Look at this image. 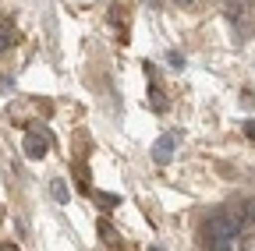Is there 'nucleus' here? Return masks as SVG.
Segmentation results:
<instances>
[{"label": "nucleus", "mask_w": 255, "mask_h": 251, "mask_svg": "<svg viewBox=\"0 0 255 251\" xmlns=\"http://www.w3.org/2000/svg\"><path fill=\"white\" fill-rule=\"evenodd\" d=\"M50 191H53L57 202H68V187H64V180H53V184H50Z\"/></svg>", "instance_id": "obj_5"}, {"label": "nucleus", "mask_w": 255, "mask_h": 251, "mask_svg": "<svg viewBox=\"0 0 255 251\" xmlns=\"http://www.w3.org/2000/svg\"><path fill=\"white\" fill-rule=\"evenodd\" d=\"M223 7H227V18L231 21H238L245 14V7H248V0H223Z\"/></svg>", "instance_id": "obj_3"}, {"label": "nucleus", "mask_w": 255, "mask_h": 251, "mask_svg": "<svg viewBox=\"0 0 255 251\" xmlns=\"http://www.w3.org/2000/svg\"><path fill=\"white\" fill-rule=\"evenodd\" d=\"M11 18H4V25H0V53H4V50H11Z\"/></svg>", "instance_id": "obj_4"}, {"label": "nucleus", "mask_w": 255, "mask_h": 251, "mask_svg": "<svg viewBox=\"0 0 255 251\" xmlns=\"http://www.w3.org/2000/svg\"><path fill=\"white\" fill-rule=\"evenodd\" d=\"M245 135H248V138L255 142V120H245Z\"/></svg>", "instance_id": "obj_6"}, {"label": "nucleus", "mask_w": 255, "mask_h": 251, "mask_svg": "<svg viewBox=\"0 0 255 251\" xmlns=\"http://www.w3.org/2000/svg\"><path fill=\"white\" fill-rule=\"evenodd\" d=\"M174 135H159V142L152 145V160L156 163H170V156H174Z\"/></svg>", "instance_id": "obj_1"}, {"label": "nucleus", "mask_w": 255, "mask_h": 251, "mask_svg": "<svg viewBox=\"0 0 255 251\" xmlns=\"http://www.w3.org/2000/svg\"><path fill=\"white\" fill-rule=\"evenodd\" d=\"M25 156H28V160H43V156H46V138L43 135H28L25 138Z\"/></svg>", "instance_id": "obj_2"}, {"label": "nucleus", "mask_w": 255, "mask_h": 251, "mask_svg": "<svg viewBox=\"0 0 255 251\" xmlns=\"http://www.w3.org/2000/svg\"><path fill=\"white\" fill-rule=\"evenodd\" d=\"M177 4H181V7H191V4H195V0H177Z\"/></svg>", "instance_id": "obj_7"}, {"label": "nucleus", "mask_w": 255, "mask_h": 251, "mask_svg": "<svg viewBox=\"0 0 255 251\" xmlns=\"http://www.w3.org/2000/svg\"><path fill=\"white\" fill-rule=\"evenodd\" d=\"M0 251H18V248H14V244H4V248H0Z\"/></svg>", "instance_id": "obj_8"}]
</instances>
